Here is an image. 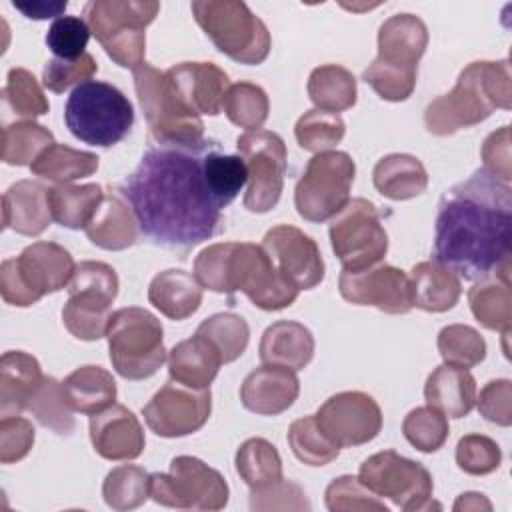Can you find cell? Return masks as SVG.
<instances>
[{"label":"cell","instance_id":"obj_1","mask_svg":"<svg viewBox=\"0 0 512 512\" xmlns=\"http://www.w3.org/2000/svg\"><path fill=\"white\" fill-rule=\"evenodd\" d=\"M214 140L152 142L116 192L130 204L140 234L162 248L188 250L224 230L222 208L204 168Z\"/></svg>","mask_w":512,"mask_h":512},{"label":"cell","instance_id":"obj_2","mask_svg":"<svg viewBox=\"0 0 512 512\" xmlns=\"http://www.w3.org/2000/svg\"><path fill=\"white\" fill-rule=\"evenodd\" d=\"M512 188L484 168L446 190L438 204L434 258L464 280L508 274Z\"/></svg>","mask_w":512,"mask_h":512},{"label":"cell","instance_id":"obj_3","mask_svg":"<svg viewBox=\"0 0 512 512\" xmlns=\"http://www.w3.org/2000/svg\"><path fill=\"white\" fill-rule=\"evenodd\" d=\"M194 276L202 288L246 298L260 310H282L294 304L298 288L274 266L262 244L218 242L206 246L194 260Z\"/></svg>","mask_w":512,"mask_h":512},{"label":"cell","instance_id":"obj_4","mask_svg":"<svg viewBox=\"0 0 512 512\" xmlns=\"http://www.w3.org/2000/svg\"><path fill=\"white\" fill-rule=\"evenodd\" d=\"M510 62H470L458 76L456 86L426 106L424 122L436 136L454 134L460 128L476 126L496 108L512 106Z\"/></svg>","mask_w":512,"mask_h":512},{"label":"cell","instance_id":"obj_5","mask_svg":"<svg viewBox=\"0 0 512 512\" xmlns=\"http://www.w3.org/2000/svg\"><path fill=\"white\" fill-rule=\"evenodd\" d=\"M64 122L80 142L110 148L128 136L134 124V108L116 86L88 80L70 92Z\"/></svg>","mask_w":512,"mask_h":512},{"label":"cell","instance_id":"obj_6","mask_svg":"<svg viewBox=\"0 0 512 512\" xmlns=\"http://www.w3.org/2000/svg\"><path fill=\"white\" fill-rule=\"evenodd\" d=\"M156 0H90L84 16L92 36L122 68H138L146 54V26L158 16Z\"/></svg>","mask_w":512,"mask_h":512},{"label":"cell","instance_id":"obj_7","mask_svg":"<svg viewBox=\"0 0 512 512\" xmlns=\"http://www.w3.org/2000/svg\"><path fill=\"white\" fill-rule=\"evenodd\" d=\"M192 16L212 44L238 64H262L272 46L266 24L242 0H196Z\"/></svg>","mask_w":512,"mask_h":512},{"label":"cell","instance_id":"obj_8","mask_svg":"<svg viewBox=\"0 0 512 512\" xmlns=\"http://www.w3.org/2000/svg\"><path fill=\"white\" fill-rule=\"evenodd\" d=\"M76 264L70 252L56 242H34L16 258L0 266V294L6 304L26 308L42 296L66 288Z\"/></svg>","mask_w":512,"mask_h":512},{"label":"cell","instance_id":"obj_9","mask_svg":"<svg viewBox=\"0 0 512 512\" xmlns=\"http://www.w3.org/2000/svg\"><path fill=\"white\" fill-rule=\"evenodd\" d=\"M110 362L126 380H146L168 360L164 328L146 308L128 306L112 312L106 328Z\"/></svg>","mask_w":512,"mask_h":512},{"label":"cell","instance_id":"obj_10","mask_svg":"<svg viewBox=\"0 0 512 512\" xmlns=\"http://www.w3.org/2000/svg\"><path fill=\"white\" fill-rule=\"evenodd\" d=\"M132 74L136 96L150 128V142L194 144L204 138V122L178 100L166 72L144 62Z\"/></svg>","mask_w":512,"mask_h":512},{"label":"cell","instance_id":"obj_11","mask_svg":"<svg viewBox=\"0 0 512 512\" xmlns=\"http://www.w3.org/2000/svg\"><path fill=\"white\" fill-rule=\"evenodd\" d=\"M356 164L350 154L326 150L314 154L294 188V206L308 222L334 218L350 200Z\"/></svg>","mask_w":512,"mask_h":512},{"label":"cell","instance_id":"obj_12","mask_svg":"<svg viewBox=\"0 0 512 512\" xmlns=\"http://www.w3.org/2000/svg\"><path fill=\"white\" fill-rule=\"evenodd\" d=\"M330 246L342 270H364L378 264L388 252V234L380 210L366 198H350L332 218Z\"/></svg>","mask_w":512,"mask_h":512},{"label":"cell","instance_id":"obj_13","mask_svg":"<svg viewBox=\"0 0 512 512\" xmlns=\"http://www.w3.org/2000/svg\"><path fill=\"white\" fill-rule=\"evenodd\" d=\"M150 498L170 508L222 510L228 504V484L200 458L176 456L166 474H150Z\"/></svg>","mask_w":512,"mask_h":512},{"label":"cell","instance_id":"obj_14","mask_svg":"<svg viewBox=\"0 0 512 512\" xmlns=\"http://www.w3.org/2000/svg\"><path fill=\"white\" fill-rule=\"evenodd\" d=\"M236 150L248 170L244 208L254 214L270 212L284 188L288 160L284 140L270 130H246L236 138Z\"/></svg>","mask_w":512,"mask_h":512},{"label":"cell","instance_id":"obj_15","mask_svg":"<svg viewBox=\"0 0 512 512\" xmlns=\"http://www.w3.org/2000/svg\"><path fill=\"white\" fill-rule=\"evenodd\" d=\"M358 480L378 498L392 500L406 512L426 510L432 506V476L410 458L394 450H384L366 458L360 466Z\"/></svg>","mask_w":512,"mask_h":512},{"label":"cell","instance_id":"obj_16","mask_svg":"<svg viewBox=\"0 0 512 512\" xmlns=\"http://www.w3.org/2000/svg\"><path fill=\"white\" fill-rule=\"evenodd\" d=\"M210 388H192L168 380L142 408L146 426L162 438H182L198 432L210 418Z\"/></svg>","mask_w":512,"mask_h":512},{"label":"cell","instance_id":"obj_17","mask_svg":"<svg viewBox=\"0 0 512 512\" xmlns=\"http://www.w3.org/2000/svg\"><path fill=\"white\" fill-rule=\"evenodd\" d=\"M326 436L340 448L360 446L374 440L382 428L378 402L360 390L330 396L314 414Z\"/></svg>","mask_w":512,"mask_h":512},{"label":"cell","instance_id":"obj_18","mask_svg":"<svg viewBox=\"0 0 512 512\" xmlns=\"http://www.w3.org/2000/svg\"><path fill=\"white\" fill-rule=\"evenodd\" d=\"M340 296L356 306H374L386 314L410 312V278L390 264H374L364 270H342L338 278Z\"/></svg>","mask_w":512,"mask_h":512},{"label":"cell","instance_id":"obj_19","mask_svg":"<svg viewBox=\"0 0 512 512\" xmlns=\"http://www.w3.org/2000/svg\"><path fill=\"white\" fill-rule=\"evenodd\" d=\"M262 248L278 272L298 290H312L324 280V258L316 240L290 224L270 228L262 238Z\"/></svg>","mask_w":512,"mask_h":512},{"label":"cell","instance_id":"obj_20","mask_svg":"<svg viewBox=\"0 0 512 512\" xmlns=\"http://www.w3.org/2000/svg\"><path fill=\"white\" fill-rule=\"evenodd\" d=\"M166 78L178 100L194 114L222 112L230 78L214 62H180L166 70Z\"/></svg>","mask_w":512,"mask_h":512},{"label":"cell","instance_id":"obj_21","mask_svg":"<svg viewBox=\"0 0 512 512\" xmlns=\"http://www.w3.org/2000/svg\"><path fill=\"white\" fill-rule=\"evenodd\" d=\"M90 442L94 452L106 460H134L144 452V430L140 420L122 404L90 416Z\"/></svg>","mask_w":512,"mask_h":512},{"label":"cell","instance_id":"obj_22","mask_svg":"<svg viewBox=\"0 0 512 512\" xmlns=\"http://www.w3.org/2000/svg\"><path fill=\"white\" fill-rule=\"evenodd\" d=\"M300 394L294 370L278 364L254 368L240 386V402L246 410L260 416H276L288 410Z\"/></svg>","mask_w":512,"mask_h":512},{"label":"cell","instance_id":"obj_23","mask_svg":"<svg viewBox=\"0 0 512 512\" xmlns=\"http://www.w3.org/2000/svg\"><path fill=\"white\" fill-rule=\"evenodd\" d=\"M428 46V28L416 14L400 12L380 24L378 30V60L418 70V62Z\"/></svg>","mask_w":512,"mask_h":512},{"label":"cell","instance_id":"obj_24","mask_svg":"<svg viewBox=\"0 0 512 512\" xmlns=\"http://www.w3.org/2000/svg\"><path fill=\"white\" fill-rule=\"evenodd\" d=\"M48 190L36 180H20L2 196V228H10L22 236L42 234L50 222Z\"/></svg>","mask_w":512,"mask_h":512},{"label":"cell","instance_id":"obj_25","mask_svg":"<svg viewBox=\"0 0 512 512\" xmlns=\"http://www.w3.org/2000/svg\"><path fill=\"white\" fill-rule=\"evenodd\" d=\"M88 240L102 250H126L138 242L140 228L130 204L118 194H104L84 228Z\"/></svg>","mask_w":512,"mask_h":512},{"label":"cell","instance_id":"obj_26","mask_svg":"<svg viewBox=\"0 0 512 512\" xmlns=\"http://www.w3.org/2000/svg\"><path fill=\"white\" fill-rule=\"evenodd\" d=\"M38 360L22 350H8L0 358V416H20L42 384Z\"/></svg>","mask_w":512,"mask_h":512},{"label":"cell","instance_id":"obj_27","mask_svg":"<svg viewBox=\"0 0 512 512\" xmlns=\"http://www.w3.org/2000/svg\"><path fill=\"white\" fill-rule=\"evenodd\" d=\"M408 278L412 306L424 312H446L456 306L462 294L460 276L436 258L414 264Z\"/></svg>","mask_w":512,"mask_h":512},{"label":"cell","instance_id":"obj_28","mask_svg":"<svg viewBox=\"0 0 512 512\" xmlns=\"http://www.w3.org/2000/svg\"><path fill=\"white\" fill-rule=\"evenodd\" d=\"M426 404L448 418H464L476 406V380L466 368L442 364L424 384Z\"/></svg>","mask_w":512,"mask_h":512},{"label":"cell","instance_id":"obj_29","mask_svg":"<svg viewBox=\"0 0 512 512\" xmlns=\"http://www.w3.org/2000/svg\"><path fill=\"white\" fill-rule=\"evenodd\" d=\"M258 354L262 364H278L296 372L310 364L314 356V336L300 322L278 320L264 330Z\"/></svg>","mask_w":512,"mask_h":512},{"label":"cell","instance_id":"obj_30","mask_svg":"<svg viewBox=\"0 0 512 512\" xmlns=\"http://www.w3.org/2000/svg\"><path fill=\"white\" fill-rule=\"evenodd\" d=\"M148 302L170 320L190 318L202 304V286L194 274L178 268L158 272L148 286Z\"/></svg>","mask_w":512,"mask_h":512},{"label":"cell","instance_id":"obj_31","mask_svg":"<svg viewBox=\"0 0 512 512\" xmlns=\"http://www.w3.org/2000/svg\"><path fill=\"white\" fill-rule=\"evenodd\" d=\"M68 300L62 308L64 328L78 340L94 342L106 336L114 296L94 288H68Z\"/></svg>","mask_w":512,"mask_h":512},{"label":"cell","instance_id":"obj_32","mask_svg":"<svg viewBox=\"0 0 512 512\" xmlns=\"http://www.w3.org/2000/svg\"><path fill=\"white\" fill-rule=\"evenodd\" d=\"M168 374L172 380L192 388H210L222 362L220 352L202 334L178 342L168 352Z\"/></svg>","mask_w":512,"mask_h":512},{"label":"cell","instance_id":"obj_33","mask_svg":"<svg viewBox=\"0 0 512 512\" xmlns=\"http://www.w3.org/2000/svg\"><path fill=\"white\" fill-rule=\"evenodd\" d=\"M62 390L68 406L86 416L106 410L116 400V382L112 374L94 364H86L70 372L62 380Z\"/></svg>","mask_w":512,"mask_h":512},{"label":"cell","instance_id":"obj_34","mask_svg":"<svg viewBox=\"0 0 512 512\" xmlns=\"http://www.w3.org/2000/svg\"><path fill=\"white\" fill-rule=\"evenodd\" d=\"M372 180L376 190L390 200H410L428 188L424 164L412 154H388L374 166Z\"/></svg>","mask_w":512,"mask_h":512},{"label":"cell","instance_id":"obj_35","mask_svg":"<svg viewBox=\"0 0 512 512\" xmlns=\"http://www.w3.org/2000/svg\"><path fill=\"white\" fill-rule=\"evenodd\" d=\"M468 302L474 318L488 330L510 334L512 326V292L508 274H492L480 278L468 290Z\"/></svg>","mask_w":512,"mask_h":512},{"label":"cell","instance_id":"obj_36","mask_svg":"<svg viewBox=\"0 0 512 512\" xmlns=\"http://www.w3.org/2000/svg\"><path fill=\"white\" fill-rule=\"evenodd\" d=\"M104 198L100 184H56L48 190L52 220L70 230H84Z\"/></svg>","mask_w":512,"mask_h":512},{"label":"cell","instance_id":"obj_37","mask_svg":"<svg viewBox=\"0 0 512 512\" xmlns=\"http://www.w3.org/2000/svg\"><path fill=\"white\" fill-rule=\"evenodd\" d=\"M308 96L318 110L342 112L356 104V78L338 64H324L308 76Z\"/></svg>","mask_w":512,"mask_h":512},{"label":"cell","instance_id":"obj_38","mask_svg":"<svg viewBox=\"0 0 512 512\" xmlns=\"http://www.w3.org/2000/svg\"><path fill=\"white\" fill-rule=\"evenodd\" d=\"M100 158L92 152L76 150L66 144L54 142L48 146L32 164V174L56 182V184H70L78 178L92 176L98 170Z\"/></svg>","mask_w":512,"mask_h":512},{"label":"cell","instance_id":"obj_39","mask_svg":"<svg viewBox=\"0 0 512 512\" xmlns=\"http://www.w3.org/2000/svg\"><path fill=\"white\" fill-rule=\"evenodd\" d=\"M234 464L240 478L252 490L268 488L284 478L280 454L276 446L270 444L266 438L244 440L236 452Z\"/></svg>","mask_w":512,"mask_h":512},{"label":"cell","instance_id":"obj_40","mask_svg":"<svg viewBox=\"0 0 512 512\" xmlns=\"http://www.w3.org/2000/svg\"><path fill=\"white\" fill-rule=\"evenodd\" d=\"M54 136L48 128L34 120H20L2 130V162L10 166H30L48 146Z\"/></svg>","mask_w":512,"mask_h":512},{"label":"cell","instance_id":"obj_41","mask_svg":"<svg viewBox=\"0 0 512 512\" xmlns=\"http://www.w3.org/2000/svg\"><path fill=\"white\" fill-rule=\"evenodd\" d=\"M288 446L294 456L308 466H326L340 454V446L326 436L314 414L298 418L290 424Z\"/></svg>","mask_w":512,"mask_h":512},{"label":"cell","instance_id":"obj_42","mask_svg":"<svg viewBox=\"0 0 512 512\" xmlns=\"http://www.w3.org/2000/svg\"><path fill=\"white\" fill-rule=\"evenodd\" d=\"M26 410L38 420V424L60 436H68L74 430L72 408L66 402L62 382L54 376H44L42 384L28 400Z\"/></svg>","mask_w":512,"mask_h":512},{"label":"cell","instance_id":"obj_43","mask_svg":"<svg viewBox=\"0 0 512 512\" xmlns=\"http://www.w3.org/2000/svg\"><path fill=\"white\" fill-rule=\"evenodd\" d=\"M104 502L114 510H132L150 496V474L134 464L110 470L102 484Z\"/></svg>","mask_w":512,"mask_h":512},{"label":"cell","instance_id":"obj_44","mask_svg":"<svg viewBox=\"0 0 512 512\" xmlns=\"http://www.w3.org/2000/svg\"><path fill=\"white\" fill-rule=\"evenodd\" d=\"M222 110L232 124L246 130H260V126L268 120L270 102L258 84L236 82L226 90Z\"/></svg>","mask_w":512,"mask_h":512},{"label":"cell","instance_id":"obj_45","mask_svg":"<svg viewBox=\"0 0 512 512\" xmlns=\"http://www.w3.org/2000/svg\"><path fill=\"white\" fill-rule=\"evenodd\" d=\"M196 332L202 334L206 340H210V344L220 352L224 364L240 358L250 338V328L246 320L232 312H218L202 320Z\"/></svg>","mask_w":512,"mask_h":512},{"label":"cell","instance_id":"obj_46","mask_svg":"<svg viewBox=\"0 0 512 512\" xmlns=\"http://www.w3.org/2000/svg\"><path fill=\"white\" fill-rule=\"evenodd\" d=\"M344 132L346 124L336 112L318 108L304 112L294 126V136L300 148L314 154L334 148L344 138Z\"/></svg>","mask_w":512,"mask_h":512},{"label":"cell","instance_id":"obj_47","mask_svg":"<svg viewBox=\"0 0 512 512\" xmlns=\"http://www.w3.org/2000/svg\"><path fill=\"white\" fill-rule=\"evenodd\" d=\"M438 352L444 364L472 368L486 358V342L478 330L464 324H450L438 332Z\"/></svg>","mask_w":512,"mask_h":512},{"label":"cell","instance_id":"obj_48","mask_svg":"<svg viewBox=\"0 0 512 512\" xmlns=\"http://www.w3.org/2000/svg\"><path fill=\"white\" fill-rule=\"evenodd\" d=\"M2 98L16 116L38 118L50 108L38 80L26 68L8 70L6 84L2 88Z\"/></svg>","mask_w":512,"mask_h":512},{"label":"cell","instance_id":"obj_49","mask_svg":"<svg viewBox=\"0 0 512 512\" xmlns=\"http://www.w3.org/2000/svg\"><path fill=\"white\" fill-rule=\"evenodd\" d=\"M448 420L432 406H418L410 410L402 422L404 438L420 452H436L448 438Z\"/></svg>","mask_w":512,"mask_h":512},{"label":"cell","instance_id":"obj_50","mask_svg":"<svg viewBox=\"0 0 512 512\" xmlns=\"http://www.w3.org/2000/svg\"><path fill=\"white\" fill-rule=\"evenodd\" d=\"M90 26L80 16H60L56 18L44 36L48 50L54 58L76 60L86 54V46L90 40Z\"/></svg>","mask_w":512,"mask_h":512},{"label":"cell","instance_id":"obj_51","mask_svg":"<svg viewBox=\"0 0 512 512\" xmlns=\"http://www.w3.org/2000/svg\"><path fill=\"white\" fill-rule=\"evenodd\" d=\"M418 70L410 68H398L390 66L382 60H374L368 64V68L362 72V80L372 86V90L388 102H402L406 100L416 86Z\"/></svg>","mask_w":512,"mask_h":512},{"label":"cell","instance_id":"obj_52","mask_svg":"<svg viewBox=\"0 0 512 512\" xmlns=\"http://www.w3.org/2000/svg\"><path fill=\"white\" fill-rule=\"evenodd\" d=\"M502 462L500 446L482 434H466L456 444V464L462 472L484 476L498 470Z\"/></svg>","mask_w":512,"mask_h":512},{"label":"cell","instance_id":"obj_53","mask_svg":"<svg viewBox=\"0 0 512 512\" xmlns=\"http://www.w3.org/2000/svg\"><path fill=\"white\" fill-rule=\"evenodd\" d=\"M326 508L332 512L350 510H388V506L378 500V496L368 490L358 476L334 478L326 488Z\"/></svg>","mask_w":512,"mask_h":512},{"label":"cell","instance_id":"obj_54","mask_svg":"<svg viewBox=\"0 0 512 512\" xmlns=\"http://www.w3.org/2000/svg\"><path fill=\"white\" fill-rule=\"evenodd\" d=\"M98 70V64L90 52L82 54L76 60H62V58H50L42 68V84L54 92L62 94L68 88H76L84 82H88Z\"/></svg>","mask_w":512,"mask_h":512},{"label":"cell","instance_id":"obj_55","mask_svg":"<svg viewBox=\"0 0 512 512\" xmlns=\"http://www.w3.org/2000/svg\"><path fill=\"white\" fill-rule=\"evenodd\" d=\"M34 444V426L22 416L0 420V462L12 464L22 460Z\"/></svg>","mask_w":512,"mask_h":512},{"label":"cell","instance_id":"obj_56","mask_svg":"<svg viewBox=\"0 0 512 512\" xmlns=\"http://www.w3.org/2000/svg\"><path fill=\"white\" fill-rule=\"evenodd\" d=\"M478 412L498 426H510L512 422V382L492 380L482 390L480 396H476Z\"/></svg>","mask_w":512,"mask_h":512},{"label":"cell","instance_id":"obj_57","mask_svg":"<svg viewBox=\"0 0 512 512\" xmlns=\"http://www.w3.org/2000/svg\"><path fill=\"white\" fill-rule=\"evenodd\" d=\"M484 160V170L490 172L494 178L508 182L512 180V160H510V126H502L500 130L492 132L480 150Z\"/></svg>","mask_w":512,"mask_h":512},{"label":"cell","instance_id":"obj_58","mask_svg":"<svg viewBox=\"0 0 512 512\" xmlns=\"http://www.w3.org/2000/svg\"><path fill=\"white\" fill-rule=\"evenodd\" d=\"M16 10H20L26 18L32 20H46V18H60L64 16L62 12L66 10L68 2L66 0H56V2H46V0H34V2H12Z\"/></svg>","mask_w":512,"mask_h":512},{"label":"cell","instance_id":"obj_59","mask_svg":"<svg viewBox=\"0 0 512 512\" xmlns=\"http://www.w3.org/2000/svg\"><path fill=\"white\" fill-rule=\"evenodd\" d=\"M484 506L486 510H490V502L482 498V494L478 492H466V494H460V498L456 500L454 504V510H468V508H480Z\"/></svg>","mask_w":512,"mask_h":512}]
</instances>
